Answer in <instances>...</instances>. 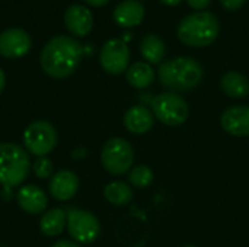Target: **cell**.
<instances>
[{
    "label": "cell",
    "instance_id": "1",
    "mask_svg": "<svg viewBox=\"0 0 249 247\" xmlns=\"http://www.w3.org/2000/svg\"><path fill=\"white\" fill-rule=\"evenodd\" d=\"M83 55V48L79 41L67 35L51 38L41 51V67L53 79H66L71 76Z\"/></svg>",
    "mask_w": 249,
    "mask_h": 247
},
{
    "label": "cell",
    "instance_id": "2",
    "mask_svg": "<svg viewBox=\"0 0 249 247\" xmlns=\"http://www.w3.org/2000/svg\"><path fill=\"white\" fill-rule=\"evenodd\" d=\"M162 86L175 92H188L196 89L204 76L203 66L190 57H177L159 66L158 70Z\"/></svg>",
    "mask_w": 249,
    "mask_h": 247
},
{
    "label": "cell",
    "instance_id": "3",
    "mask_svg": "<svg viewBox=\"0 0 249 247\" xmlns=\"http://www.w3.org/2000/svg\"><path fill=\"white\" fill-rule=\"evenodd\" d=\"M178 38L188 47H207L216 41L220 33V22L214 13L200 10L185 16L178 25Z\"/></svg>",
    "mask_w": 249,
    "mask_h": 247
},
{
    "label": "cell",
    "instance_id": "4",
    "mask_svg": "<svg viewBox=\"0 0 249 247\" xmlns=\"http://www.w3.org/2000/svg\"><path fill=\"white\" fill-rule=\"evenodd\" d=\"M31 159L25 148L15 143H0V185L13 188L29 175Z\"/></svg>",
    "mask_w": 249,
    "mask_h": 247
},
{
    "label": "cell",
    "instance_id": "5",
    "mask_svg": "<svg viewBox=\"0 0 249 247\" xmlns=\"http://www.w3.org/2000/svg\"><path fill=\"white\" fill-rule=\"evenodd\" d=\"M152 112L162 124L178 127L188 119L190 108L182 96L174 92H168L156 96L152 100Z\"/></svg>",
    "mask_w": 249,
    "mask_h": 247
},
{
    "label": "cell",
    "instance_id": "6",
    "mask_svg": "<svg viewBox=\"0 0 249 247\" xmlns=\"http://www.w3.org/2000/svg\"><path fill=\"white\" fill-rule=\"evenodd\" d=\"M101 162L105 170L111 175H124L131 169L134 162V151L131 144L120 137L108 140L102 148Z\"/></svg>",
    "mask_w": 249,
    "mask_h": 247
},
{
    "label": "cell",
    "instance_id": "7",
    "mask_svg": "<svg viewBox=\"0 0 249 247\" xmlns=\"http://www.w3.org/2000/svg\"><path fill=\"white\" fill-rule=\"evenodd\" d=\"M57 131L47 121H35L23 131V146L36 157H47L57 146Z\"/></svg>",
    "mask_w": 249,
    "mask_h": 247
},
{
    "label": "cell",
    "instance_id": "8",
    "mask_svg": "<svg viewBox=\"0 0 249 247\" xmlns=\"http://www.w3.org/2000/svg\"><path fill=\"white\" fill-rule=\"evenodd\" d=\"M67 231L76 243L88 245L98 239L101 233V224L92 213L79 208H70L67 210Z\"/></svg>",
    "mask_w": 249,
    "mask_h": 247
},
{
    "label": "cell",
    "instance_id": "9",
    "mask_svg": "<svg viewBox=\"0 0 249 247\" xmlns=\"http://www.w3.org/2000/svg\"><path fill=\"white\" fill-rule=\"evenodd\" d=\"M99 63L102 68L109 74H121L128 70L130 48L125 41L118 38L108 39L101 48Z\"/></svg>",
    "mask_w": 249,
    "mask_h": 247
},
{
    "label": "cell",
    "instance_id": "10",
    "mask_svg": "<svg viewBox=\"0 0 249 247\" xmlns=\"http://www.w3.org/2000/svg\"><path fill=\"white\" fill-rule=\"evenodd\" d=\"M31 36L20 28H10L0 33V55L6 58H19L29 52Z\"/></svg>",
    "mask_w": 249,
    "mask_h": 247
},
{
    "label": "cell",
    "instance_id": "11",
    "mask_svg": "<svg viewBox=\"0 0 249 247\" xmlns=\"http://www.w3.org/2000/svg\"><path fill=\"white\" fill-rule=\"evenodd\" d=\"M79 178L71 170H60L50 179V192L54 199L66 202L71 199L79 191Z\"/></svg>",
    "mask_w": 249,
    "mask_h": 247
},
{
    "label": "cell",
    "instance_id": "12",
    "mask_svg": "<svg viewBox=\"0 0 249 247\" xmlns=\"http://www.w3.org/2000/svg\"><path fill=\"white\" fill-rule=\"evenodd\" d=\"M222 128L235 137L249 135V106L236 105L228 108L222 115Z\"/></svg>",
    "mask_w": 249,
    "mask_h": 247
},
{
    "label": "cell",
    "instance_id": "13",
    "mask_svg": "<svg viewBox=\"0 0 249 247\" xmlns=\"http://www.w3.org/2000/svg\"><path fill=\"white\" fill-rule=\"evenodd\" d=\"M64 25L74 36H86L93 26V16L88 7L71 4L64 13Z\"/></svg>",
    "mask_w": 249,
    "mask_h": 247
},
{
    "label": "cell",
    "instance_id": "14",
    "mask_svg": "<svg viewBox=\"0 0 249 247\" xmlns=\"http://www.w3.org/2000/svg\"><path fill=\"white\" fill-rule=\"evenodd\" d=\"M16 201H18V205L25 213L32 214V215L44 213L48 205V198L45 192L35 185H26V186L19 188L16 194Z\"/></svg>",
    "mask_w": 249,
    "mask_h": 247
},
{
    "label": "cell",
    "instance_id": "15",
    "mask_svg": "<svg viewBox=\"0 0 249 247\" xmlns=\"http://www.w3.org/2000/svg\"><path fill=\"white\" fill-rule=\"evenodd\" d=\"M155 122L153 112L142 105L131 106L124 115V127L133 134H144L152 130Z\"/></svg>",
    "mask_w": 249,
    "mask_h": 247
},
{
    "label": "cell",
    "instance_id": "16",
    "mask_svg": "<svg viewBox=\"0 0 249 247\" xmlns=\"http://www.w3.org/2000/svg\"><path fill=\"white\" fill-rule=\"evenodd\" d=\"M144 6L137 0H124L114 10L115 22L123 28H133L143 22Z\"/></svg>",
    "mask_w": 249,
    "mask_h": 247
},
{
    "label": "cell",
    "instance_id": "17",
    "mask_svg": "<svg viewBox=\"0 0 249 247\" xmlns=\"http://www.w3.org/2000/svg\"><path fill=\"white\" fill-rule=\"evenodd\" d=\"M222 90L235 99H242L249 95V80L238 71H228L220 80Z\"/></svg>",
    "mask_w": 249,
    "mask_h": 247
},
{
    "label": "cell",
    "instance_id": "18",
    "mask_svg": "<svg viewBox=\"0 0 249 247\" xmlns=\"http://www.w3.org/2000/svg\"><path fill=\"white\" fill-rule=\"evenodd\" d=\"M67 226V213L61 208H53L42 214L39 221V229L42 234L48 237H54L63 233Z\"/></svg>",
    "mask_w": 249,
    "mask_h": 247
},
{
    "label": "cell",
    "instance_id": "19",
    "mask_svg": "<svg viewBox=\"0 0 249 247\" xmlns=\"http://www.w3.org/2000/svg\"><path fill=\"white\" fill-rule=\"evenodd\" d=\"M140 52L149 64H159L166 55L165 41L155 33H149L142 39Z\"/></svg>",
    "mask_w": 249,
    "mask_h": 247
},
{
    "label": "cell",
    "instance_id": "20",
    "mask_svg": "<svg viewBox=\"0 0 249 247\" xmlns=\"http://www.w3.org/2000/svg\"><path fill=\"white\" fill-rule=\"evenodd\" d=\"M155 80V70L149 63L139 61L128 67L127 70V82L136 89L149 87Z\"/></svg>",
    "mask_w": 249,
    "mask_h": 247
},
{
    "label": "cell",
    "instance_id": "21",
    "mask_svg": "<svg viewBox=\"0 0 249 247\" xmlns=\"http://www.w3.org/2000/svg\"><path fill=\"white\" fill-rule=\"evenodd\" d=\"M105 199L111 202L112 205H127L133 199V191L131 188L124 182H111L104 189Z\"/></svg>",
    "mask_w": 249,
    "mask_h": 247
},
{
    "label": "cell",
    "instance_id": "22",
    "mask_svg": "<svg viewBox=\"0 0 249 247\" xmlns=\"http://www.w3.org/2000/svg\"><path fill=\"white\" fill-rule=\"evenodd\" d=\"M128 181L133 186L136 188H147L152 185L153 182V172L149 166L146 165H139L136 167H133V170L128 175Z\"/></svg>",
    "mask_w": 249,
    "mask_h": 247
},
{
    "label": "cell",
    "instance_id": "23",
    "mask_svg": "<svg viewBox=\"0 0 249 247\" xmlns=\"http://www.w3.org/2000/svg\"><path fill=\"white\" fill-rule=\"evenodd\" d=\"M34 173L39 179H47L54 175V165L48 157H38L34 163Z\"/></svg>",
    "mask_w": 249,
    "mask_h": 247
},
{
    "label": "cell",
    "instance_id": "24",
    "mask_svg": "<svg viewBox=\"0 0 249 247\" xmlns=\"http://www.w3.org/2000/svg\"><path fill=\"white\" fill-rule=\"evenodd\" d=\"M220 3L226 10H239L247 3V0H220Z\"/></svg>",
    "mask_w": 249,
    "mask_h": 247
},
{
    "label": "cell",
    "instance_id": "25",
    "mask_svg": "<svg viewBox=\"0 0 249 247\" xmlns=\"http://www.w3.org/2000/svg\"><path fill=\"white\" fill-rule=\"evenodd\" d=\"M187 3H188L193 9H196L197 12H200V10H206V7L210 6L212 0H187Z\"/></svg>",
    "mask_w": 249,
    "mask_h": 247
},
{
    "label": "cell",
    "instance_id": "26",
    "mask_svg": "<svg viewBox=\"0 0 249 247\" xmlns=\"http://www.w3.org/2000/svg\"><path fill=\"white\" fill-rule=\"evenodd\" d=\"M53 247H82L79 243L76 242H71V240H60L57 243H54Z\"/></svg>",
    "mask_w": 249,
    "mask_h": 247
},
{
    "label": "cell",
    "instance_id": "27",
    "mask_svg": "<svg viewBox=\"0 0 249 247\" xmlns=\"http://www.w3.org/2000/svg\"><path fill=\"white\" fill-rule=\"evenodd\" d=\"M89 6H93V7H101V6H105L109 0H85Z\"/></svg>",
    "mask_w": 249,
    "mask_h": 247
},
{
    "label": "cell",
    "instance_id": "28",
    "mask_svg": "<svg viewBox=\"0 0 249 247\" xmlns=\"http://www.w3.org/2000/svg\"><path fill=\"white\" fill-rule=\"evenodd\" d=\"M4 84H6V76H4L3 70L0 68V93H1L3 89H4Z\"/></svg>",
    "mask_w": 249,
    "mask_h": 247
},
{
    "label": "cell",
    "instance_id": "29",
    "mask_svg": "<svg viewBox=\"0 0 249 247\" xmlns=\"http://www.w3.org/2000/svg\"><path fill=\"white\" fill-rule=\"evenodd\" d=\"M163 4H166V6H177V4H179L182 0H160Z\"/></svg>",
    "mask_w": 249,
    "mask_h": 247
},
{
    "label": "cell",
    "instance_id": "30",
    "mask_svg": "<svg viewBox=\"0 0 249 247\" xmlns=\"http://www.w3.org/2000/svg\"><path fill=\"white\" fill-rule=\"evenodd\" d=\"M184 247H197V246H191V245H188V246H184Z\"/></svg>",
    "mask_w": 249,
    "mask_h": 247
}]
</instances>
